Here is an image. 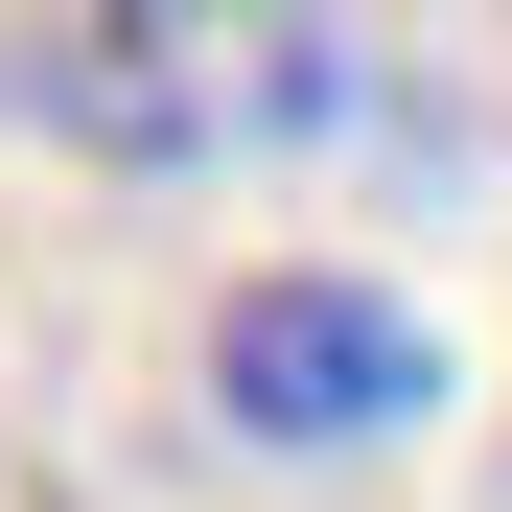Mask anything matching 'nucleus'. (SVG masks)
Returning <instances> with one entry per match:
<instances>
[{
    "instance_id": "f257e3e1",
    "label": "nucleus",
    "mask_w": 512,
    "mask_h": 512,
    "mask_svg": "<svg viewBox=\"0 0 512 512\" xmlns=\"http://www.w3.org/2000/svg\"><path fill=\"white\" fill-rule=\"evenodd\" d=\"M47 117L117 187H233V163H303L350 117V47H326V0H70Z\"/></svg>"
},
{
    "instance_id": "f03ea898",
    "label": "nucleus",
    "mask_w": 512,
    "mask_h": 512,
    "mask_svg": "<svg viewBox=\"0 0 512 512\" xmlns=\"http://www.w3.org/2000/svg\"><path fill=\"white\" fill-rule=\"evenodd\" d=\"M210 419H233V443H303V466L419 443V419H443V326H419L396 280L280 256V280H233V303H210Z\"/></svg>"
},
{
    "instance_id": "7ed1b4c3",
    "label": "nucleus",
    "mask_w": 512,
    "mask_h": 512,
    "mask_svg": "<svg viewBox=\"0 0 512 512\" xmlns=\"http://www.w3.org/2000/svg\"><path fill=\"white\" fill-rule=\"evenodd\" d=\"M0 512H94V489H70V466H47V443H0Z\"/></svg>"
}]
</instances>
